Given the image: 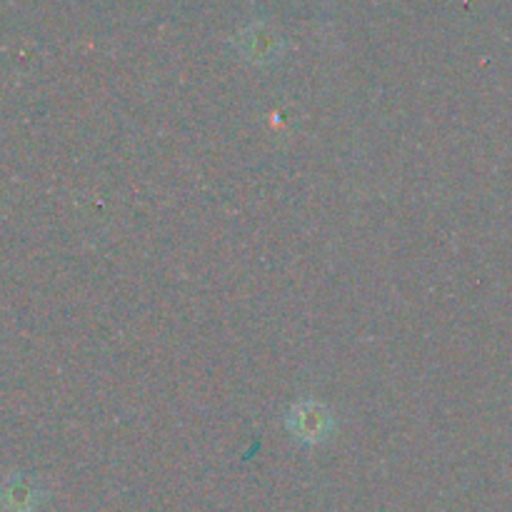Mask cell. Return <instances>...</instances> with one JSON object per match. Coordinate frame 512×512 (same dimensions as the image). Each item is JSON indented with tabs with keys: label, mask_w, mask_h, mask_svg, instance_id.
<instances>
[{
	"label": "cell",
	"mask_w": 512,
	"mask_h": 512,
	"mask_svg": "<svg viewBox=\"0 0 512 512\" xmlns=\"http://www.w3.org/2000/svg\"><path fill=\"white\" fill-rule=\"evenodd\" d=\"M330 413L318 403H300L293 410V418H290V428L298 435V440L303 443H318L323 440V435L330 433Z\"/></svg>",
	"instance_id": "cell-1"
}]
</instances>
